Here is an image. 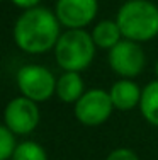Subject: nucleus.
<instances>
[{
    "label": "nucleus",
    "instance_id": "nucleus-13",
    "mask_svg": "<svg viewBox=\"0 0 158 160\" xmlns=\"http://www.w3.org/2000/svg\"><path fill=\"white\" fill-rule=\"evenodd\" d=\"M10 160H48L46 150L37 142H22L17 143V148L14 152Z\"/></svg>",
    "mask_w": 158,
    "mask_h": 160
},
{
    "label": "nucleus",
    "instance_id": "nucleus-15",
    "mask_svg": "<svg viewBox=\"0 0 158 160\" xmlns=\"http://www.w3.org/2000/svg\"><path fill=\"white\" fill-rule=\"evenodd\" d=\"M105 160H140V157L129 148H116L107 155Z\"/></svg>",
    "mask_w": 158,
    "mask_h": 160
},
{
    "label": "nucleus",
    "instance_id": "nucleus-2",
    "mask_svg": "<svg viewBox=\"0 0 158 160\" xmlns=\"http://www.w3.org/2000/svg\"><path fill=\"white\" fill-rule=\"evenodd\" d=\"M124 39L146 43L158 36V5L150 0H127L116 17Z\"/></svg>",
    "mask_w": 158,
    "mask_h": 160
},
{
    "label": "nucleus",
    "instance_id": "nucleus-14",
    "mask_svg": "<svg viewBox=\"0 0 158 160\" xmlns=\"http://www.w3.org/2000/svg\"><path fill=\"white\" fill-rule=\"evenodd\" d=\"M17 148L16 135L5 124H0V160H10Z\"/></svg>",
    "mask_w": 158,
    "mask_h": 160
},
{
    "label": "nucleus",
    "instance_id": "nucleus-3",
    "mask_svg": "<svg viewBox=\"0 0 158 160\" xmlns=\"http://www.w3.org/2000/svg\"><path fill=\"white\" fill-rule=\"evenodd\" d=\"M95 43L85 29H66L55 46V60L65 72L87 70L95 56Z\"/></svg>",
    "mask_w": 158,
    "mask_h": 160
},
{
    "label": "nucleus",
    "instance_id": "nucleus-11",
    "mask_svg": "<svg viewBox=\"0 0 158 160\" xmlns=\"http://www.w3.org/2000/svg\"><path fill=\"white\" fill-rule=\"evenodd\" d=\"M122 32L116 21H100L92 31V39L97 48L111 49L121 41Z\"/></svg>",
    "mask_w": 158,
    "mask_h": 160
},
{
    "label": "nucleus",
    "instance_id": "nucleus-6",
    "mask_svg": "<svg viewBox=\"0 0 158 160\" xmlns=\"http://www.w3.org/2000/svg\"><path fill=\"white\" fill-rule=\"evenodd\" d=\"M39 119L41 114L37 102L24 96L14 97L3 109V124L16 136H24L32 133L39 124Z\"/></svg>",
    "mask_w": 158,
    "mask_h": 160
},
{
    "label": "nucleus",
    "instance_id": "nucleus-16",
    "mask_svg": "<svg viewBox=\"0 0 158 160\" xmlns=\"http://www.w3.org/2000/svg\"><path fill=\"white\" fill-rule=\"evenodd\" d=\"M10 2L14 3L16 7H19V9H34V7H39V2L41 0H10Z\"/></svg>",
    "mask_w": 158,
    "mask_h": 160
},
{
    "label": "nucleus",
    "instance_id": "nucleus-7",
    "mask_svg": "<svg viewBox=\"0 0 158 160\" xmlns=\"http://www.w3.org/2000/svg\"><path fill=\"white\" fill-rule=\"evenodd\" d=\"M109 67L122 78H134L145 68V51L140 43L131 39H121L114 48L109 49Z\"/></svg>",
    "mask_w": 158,
    "mask_h": 160
},
{
    "label": "nucleus",
    "instance_id": "nucleus-18",
    "mask_svg": "<svg viewBox=\"0 0 158 160\" xmlns=\"http://www.w3.org/2000/svg\"><path fill=\"white\" fill-rule=\"evenodd\" d=\"M0 2H2V0H0Z\"/></svg>",
    "mask_w": 158,
    "mask_h": 160
},
{
    "label": "nucleus",
    "instance_id": "nucleus-4",
    "mask_svg": "<svg viewBox=\"0 0 158 160\" xmlns=\"http://www.w3.org/2000/svg\"><path fill=\"white\" fill-rule=\"evenodd\" d=\"M17 87L24 97L34 102L48 101L56 94V80L51 70L41 65H24L17 72Z\"/></svg>",
    "mask_w": 158,
    "mask_h": 160
},
{
    "label": "nucleus",
    "instance_id": "nucleus-12",
    "mask_svg": "<svg viewBox=\"0 0 158 160\" xmlns=\"http://www.w3.org/2000/svg\"><path fill=\"white\" fill-rule=\"evenodd\" d=\"M141 114L151 126L158 128V80L150 82L143 89L141 102H140Z\"/></svg>",
    "mask_w": 158,
    "mask_h": 160
},
{
    "label": "nucleus",
    "instance_id": "nucleus-5",
    "mask_svg": "<svg viewBox=\"0 0 158 160\" xmlns=\"http://www.w3.org/2000/svg\"><path fill=\"white\" fill-rule=\"evenodd\" d=\"M75 118L85 126H100L111 118L114 104L104 89H90L75 102Z\"/></svg>",
    "mask_w": 158,
    "mask_h": 160
},
{
    "label": "nucleus",
    "instance_id": "nucleus-17",
    "mask_svg": "<svg viewBox=\"0 0 158 160\" xmlns=\"http://www.w3.org/2000/svg\"><path fill=\"white\" fill-rule=\"evenodd\" d=\"M155 73H156V78H158V62H156V65H155Z\"/></svg>",
    "mask_w": 158,
    "mask_h": 160
},
{
    "label": "nucleus",
    "instance_id": "nucleus-10",
    "mask_svg": "<svg viewBox=\"0 0 158 160\" xmlns=\"http://www.w3.org/2000/svg\"><path fill=\"white\" fill-rule=\"evenodd\" d=\"M85 94V85L78 72H65L56 80V96L66 104H75Z\"/></svg>",
    "mask_w": 158,
    "mask_h": 160
},
{
    "label": "nucleus",
    "instance_id": "nucleus-1",
    "mask_svg": "<svg viewBox=\"0 0 158 160\" xmlns=\"http://www.w3.org/2000/svg\"><path fill=\"white\" fill-rule=\"evenodd\" d=\"M60 24L55 12L46 7L27 9L17 17L14 24V43L19 49L29 55H41L50 49H55L56 41L60 39Z\"/></svg>",
    "mask_w": 158,
    "mask_h": 160
},
{
    "label": "nucleus",
    "instance_id": "nucleus-9",
    "mask_svg": "<svg viewBox=\"0 0 158 160\" xmlns=\"http://www.w3.org/2000/svg\"><path fill=\"white\" fill-rule=\"evenodd\" d=\"M141 94L143 90L140 89V85L129 78L117 80L116 83H112L111 90H109L114 109H117V111H131L134 108H140Z\"/></svg>",
    "mask_w": 158,
    "mask_h": 160
},
{
    "label": "nucleus",
    "instance_id": "nucleus-8",
    "mask_svg": "<svg viewBox=\"0 0 158 160\" xmlns=\"http://www.w3.org/2000/svg\"><path fill=\"white\" fill-rule=\"evenodd\" d=\"M99 0H58L55 14L60 24L66 29H84L95 19Z\"/></svg>",
    "mask_w": 158,
    "mask_h": 160
}]
</instances>
